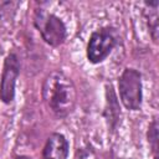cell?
Instances as JSON below:
<instances>
[{
  "label": "cell",
  "mask_w": 159,
  "mask_h": 159,
  "mask_svg": "<svg viewBox=\"0 0 159 159\" xmlns=\"http://www.w3.org/2000/svg\"><path fill=\"white\" fill-rule=\"evenodd\" d=\"M142 75L134 68H125L118 80L120 102L129 111H138L142 107Z\"/></svg>",
  "instance_id": "3"
},
{
  "label": "cell",
  "mask_w": 159,
  "mask_h": 159,
  "mask_svg": "<svg viewBox=\"0 0 159 159\" xmlns=\"http://www.w3.org/2000/svg\"><path fill=\"white\" fill-rule=\"evenodd\" d=\"M15 159H32L31 157H27V155H19V157H16Z\"/></svg>",
  "instance_id": "9"
},
{
  "label": "cell",
  "mask_w": 159,
  "mask_h": 159,
  "mask_svg": "<svg viewBox=\"0 0 159 159\" xmlns=\"http://www.w3.org/2000/svg\"><path fill=\"white\" fill-rule=\"evenodd\" d=\"M117 43V34L112 27H102L92 32L87 43V58L91 63L103 62Z\"/></svg>",
  "instance_id": "4"
},
{
  "label": "cell",
  "mask_w": 159,
  "mask_h": 159,
  "mask_svg": "<svg viewBox=\"0 0 159 159\" xmlns=\"http://www.w3.org/2000/svg\"><path fill=\"white\" fill-rule=\"evenodd\" d=\"M19 73H20L19 58L16 53L11 52L5 57L1 81H0V99L6 104L14 101L15 86H16V80Z\"/></svg>",
  "instance_id": "5"
},
{
  "label": "cell",
  "mask_w": 159,
  "mask_h": 159,
  "mask_svg": "<svg viewBox=\"0 0 159 159\" xmlns=\"http://www.w3.org/2000/svg\"><path fill=\"white\" fill-rule=\"evenodd\" d=\"M145 6L149 7V10H147V22H148V29L150 32V36L153 39V41L157 43L158 42V12H157V7H158V1H153V2H145Z\"/></svg>",
  "instance_id": "7"
},
{
  "label": "cell",
  "mask_w": 159,
  "mask_h": 159,
  "mask_svg": "<svg viewBox=\"0 0 159 159\" xmlns=\"http://www.w3.org/2000/svg\"><path fill=\"white\" fill-rule=\"evenodd\" d=\"M68 142L63 134L52 133L42 149V159H67Z\"/></svg>",
  "instance_id": "6"
},
{
  "label": "cell",
  "mask_w": 159,
  "mask_h": 159,
  "mask_svg": "<svg viewBox=\"0 0 159 159\" xmlns=\"http://www.w3.org/2000/svg\"><path fill=\"white\" fill-rule=\"evenodd\" d=\"M148 143L152 149L153 159H158V119L157 117L153 118L152 123L148 128Z\"/></svg>",
  "instance_id": "8"
},
{
  "label": "cell",
  "mask_w": 159,
  "mask_h": 159,
  "mask_svg": "<svg viewBox=\"0 0 159 159\" xmlns=\"http://www.w3.org/2000/svg\"><path fill=\"white\" fill-rule=\"evenodd\" d=\"M42 99L58 118L72 113L77 102V91L72 80L61 71L50 72L42 83Z\"/></svg>",
  "instance_id": "1"
},
{
  "label": "cell",
  "mask_w": 159,
  "mask_h": 159,
  "mask_svg": "<svg viewBox=\"0 0 159 159\" xmlns=\"http://www.w3.org/2000/svg\"><path fill=\"white\" fill-rule=\"evenodd\" d=\"M34 24L39 30L42 40L50 46H60L66 40V26L63 21L47 10H36Z\"/></svg>",
  "instance_id": "2"
}]
</instances>
